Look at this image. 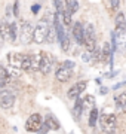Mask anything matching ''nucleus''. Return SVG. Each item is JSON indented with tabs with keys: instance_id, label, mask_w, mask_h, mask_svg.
I'll use <instances>...</instances> for the list:
<instances>
[{
	"instance_id": "obj_1",
	"label": "nucleus",
	"mask_w": 126,
	"mask_h": 134,
	"mask_svg": "<svg viewBox=\"0 0 126 134\" xmlns=\"http://www.w3.org/2000/svg\"><path fill=\"white\" fill-rule=\"evenodd\" d=\"M8 61L10 67L18 69V70H31V55L25 54H9Z\"/></svg>"
},
{
	"instance_id": "obj_2",
	"label": "nucleus",
	"mask_w": 126,
	"mask_h": 134,
	"mask_svg": "<svg viewBox=\"0 0 126 134\" xmlns=\"http://www.w3.org/2000/svg\"><path fill=\"white\" fill-rule=\"evenodd\" d=\"M49 30H51V25L46 23V19H40L39 24L36 25V29H34V42L45 43L48 40Z\"/></svg>"
},
{
	"instance_id": "obj_3",
	"label": "nucleus",
	"mask_w": 126,
	"mask_h": 134,
	"mask_svg": "<svg viewBox=\"0 0 126 134\" xmlns=\"http://www.w3.org/2000/svg\"><path fill=\"white\" fill-rule=\"evenodd\" d=\"M85 46H86V49L91 51V52H93V51L98 48L92 24H85Z\"/></svg>"
},
{
	"instance_id": "obj_4",
	"label": "nucleus",
	"mask_w": 126,
	"mask_h": 134,
	"mask_svg": "<svg viewBox=\"0 0 126 134\" xmlns=\"http://www.w3.org/2000/svg\"><path fill=\"white\" fill-rule=\"evenodd\" d=\"M20 40H21V43H24V45H28V43L34 42V27L30 24V23H25V24L21 25Z\"/></svg>"
},
{
	"instance_id": "obj_5",
	"label": "nucleus",
	"mask_w": 126,
	"mask_h": 134,
	"mask_svg": "<svg viewBox=\"0 0 126 134\" xmlns=\"http://www.w3.org/2000/svg\"><path fill=\"white\" fill-rule=\"evenodd\" d=\"M42 127H43V124H42V116L39 113H33L27 119V122H25V130L28 133H39Z\"/></svg>"
},
{
	"instance_id": "obj_6",
	"label": "nucleus",
	"mask_w": 126,
	"mask_h": 134,
	"mask_svg": "<svg viewBox=\"0 0 126 134\" xmlns=\"http://www.w3.org/2000/svg\"><path fill=\"white\" fill-rule=\"evenodd\" d=\"M116 124H117V119H116V115H114V113H108V115H104L101 118V127H102V130L107 131L108 134L114 133Z\"/></svg>"
},
{
	"instance_id": "obj_7",
	"label": "nucleus",
	"mask_w": 126,
	"mask_h": 134,
	"mask_svg": "<svg viewBox=\"0 0 126 134\" xmlns=\"http://www.w3.org/2000/svg\"><path fill=\"white\" fill-rule=\"evenodd\" d=\"M15 103V94L8 90H2L0 92V106L3 109H10Z\"/></svg>"
},
{
	"instance_id": "obj_8",
	"label": "nucleus",
	"mask_w": 126,
	"mask_h": 134,
	"mask_svg": "<svg viewBox=\"0 0 126 134\" xmlns=\"http://www.w3.org/2000/svg\"><path fill=\"white\" fill-rule=\"evenodd\" d=\"M42 54V66H40V72H42V75H48V73H51V70H52L53 67V57L52 54H48V52H40Z\"/></svg>"
},
{
	"instance_id": "obj_9",
	"label": "nucleus",
	"mask_w": 126,
	"mask_h": 134,
	"mask_svg": "<svg viewBox=\"0 0 126 134\" xmlns=\"http://www.w3.org/2000/svg\"><path fill=\"white\" fill-rule=\"evenodd\" d=\"M86 81H80V82H77L76 85H73L70 90H68V97L70 98H76L77 100L79 98V96L82 94V91H85L86 90Z\"/></svg>"
},
{
	"instance_id": "obj_10",
	"label": "nucleus",
	"mask_w": 126,
	"mask_h": 134,
	"mask_svg": "<svg viewBox=\"0 0 126 134\" xmlns=\"http://www.w3.org/2000/svg\"><path fill=\"white\" fill-rule=\"evenodd\" d=\"M73 36L77 40L79 45H85V27L82 23H74L73 24Z\"/></svg>"
},
{
	"instance_id": "obj_11",
	"label": "nucleus",
	"mask_w": 126,
	"mask_h": 134,
	"mask_svg": "<svg viewBox=\"0 0 126 134\" xmlns=\"http://www.w3.org/2000/svg\"><path fill=\"white\" fill-rule=\"evenodd\" d=\"M71 72H73V69H67V67L58 66L56 72H55V77H56L59 82H67L68 79L71 77Z\"/></svg>"
},
{
	"instance_id": "obj_12",
	"label": "nucleus",
	"mask_w": 126,
	"mask_h": 134,
	"mask_svg": "<svg viewBox=\"0 0 126 134\" xmlns=\"http://www.w3.org/2000/svg\"><path fill=\"white\" fill-rule=\"evenodd\" d=\"M83 109H85L83 100H82V98H77L76 103H74V109H73V115H74V119H76V121L80 119V115L83 113Z\"/></svg>"
},
{
	"instance_id": "obj_13",
	"label": "nucleus",
	"mask_w": 126,
	"mask_h": 134,
	"mask_svg": "<svg viewBox=\"0 0 126 134\" xmlns=\"http://www.w3.org/2000/svg\"><path fill=\"white\" fill-rule=\"evenodd\" d=\"M116 31L117 33H120V31H126V19H125V15L119 14L116 18Z\"/></svg>"
},
{
	"instance_id": "obj_14",
	"label": "nucleus",
	"mask_w": 126,
	"mask_h": 134,
	"mask_svg": "<svg viewBox=\"0 0 126 134\" xmlns=\"http://www.w3.org/2000/svg\"><path fill=\"white\" fill-rule=\"evenodd\" d=\"M9 82V73H8V69L3 66H0V86L2 90H5V85Z\"/></svg>"
},
{
	"instance_id": "obj_15",
	"label": "nucleus",
	"mask_w": 126,
	"mask_h": 134,
	"mask_svg": "<svg viewBox=\"0 0 126 134\" xmlns=\"http://www.w3.org/2000/svg\"><path fill=\"white\" fill-rule=\"evenodd\" d=\"M0 33H2V39H3V40L9 42V39H10V24L3 23V24H2V29H0Z\"/></svg>"
},
{
	"instance_id": "obj_16",
	"label": "nucleus",
	"mask_w": 126,
	"mask_h": 134,
	"mask_svg": "<svg viewBox=\"0 0 126 134\" xmlns=\"http://www.w3.org/2000/svg\"><path fill=\"white\" fill-rule=\"evenodd\" d=\"M111 52H113V48L111 45L108 42L104 43V46H102V60L107 61V60H111Z\"/></svg>"
},
{
	"instance_id": "obj_17",
	"label": "nucleus",
	"mask_w": 126,
	"mask_h": 134,
	"mask_svg": "<svg viewBox=\"0 0 126 134\" xmlns=\"http://www.w3.org/2000/svg\"><path fill=\"white\" fill-rule=\"evenodd\" d=\"M65 9H67L71 15L76 14V12H77V9H79L77 0H65Z\"/></svg>"
},
{
	"instance_id": "obj_18",
	"label": "nucleus",
	"mask_w": 126,
	"mask_h": 134,
	"mask_svg": "<svg viewBox=\"0 0 126 134\" xmlns=\"http://www.w3.org/2000/svg\"><path fill=\"white\" fill-rule=\"evenodd\" d=\"M46 125H48L51 130H59V122L55 119L53 115H46Z\"/></svg>"
},
{
	"instance_id": "obj_19",
	"label": "nucleus",
	"mask_w": 126,
	"mask_h": 134,
	"mask_svg": "<svg viewBox=\"0 0 126 134\" xmlns=\"http://www.w3.org/2000/svg\"><path fill=\"white\" fill-rule=\"evenodd\" d=\"M42 66V54L39 55H31V70H39Z\"/></svg>"
},
{
	"instance_id": "obj_20",
	"label": "nucleus",
	"mask_w": 126,
	"mask_h": 134,
	"mask_svg": "<svg viewBox=\"0 0 126 134\" xmlns=\"http://www.w3.org/2000/svg\"><path fill=\"white\" fill-rule=\"evenodd\" d=\"M97 119H98V109L93 107V109L91 110V115H89V127H95Z\"/></svg>"
},
{
	"instance_id": "obj_21",
	"label": "nucleus",
	"mask_w": 126,
	"mask_h": 134,
	"mask_svg": "<svg viewBox=\"0 0 126 134\" xmlns=\"http://www.w3.org/2000/svg\"><path fill=\"white\" fill-rule=\"evenodd\" d=\"M83 104H85V107H92V109H93V104H95V97L91 96V94L85 96V97H83Z\"/></svg>"
},
{
	"instance_id": "obj_22",
	"label": "nucleus",
	"mask_w": 126,
	"mask_h": 134,
	"mask_svg": "<svg viewBox=\"0 0 126 134\" xmlns=\"http://www.w3.org/2000/svg\"><path fill=\"white\" fill-rule=\"evenodd\" d=\"M116 103H117V107L120 106V107L126 109V91L122 92L120 96H116Z\"/></svg>"
},
{
	"instance_id": "obj_23",
	"label": "nucleus",
	"mask_w": 126,
	"mask_h": 134,
	"mask_svg": "<svg viewBox=\"0 0 126 134\" xmlns=\"http://www.w3.org/2000/svg\"><path fill=\"white\" fill-rule=\"evenodd\" d=\"M61 19L64 21L65 25H71V14H70L67 9H64L62 12H61Z\"/></svg>"
},
{
	"instance_id": "obj_24",
	"label": "nucleus",
	"mask_w": 126,
	"mask_h": 134,
	"mask_svg": "<svg viewBox=\"0 0 126 134\" xmlns=\"http://www.w3.org/2000/svg\"><path fill=\"white\" fill-rule=\"evenodd\" d=\"M16 33H18V30H16V24H15V23H10V39H9V42H15V39H16Z\"/></svg>"
},
{
	"instance_id": "obj_25",
	"label": "nucleus",
	"mask_w": 126,
	"mask_h": 134,
	"mask_svg": "<svg viewBox=\"0 0 126 134\" xmlns=\"http://www.w3.org/2000/svg\"><path fill=\"white\" fill-rule=\"evenodd\" d=\"M59 66H61V67H67V69H73V67H74V61H70V60H67V61L59 63Z\"/></svg>"
},
{
	"instance_id": "obj_26",
	"label": "nucleus",
	"mask_w": 126,
	"mask_h": 134,
	"mask_svg": "<svg viewBox=\"0 0 126 134\" xmlns=\"http://www.w3.org/2000/svg\"><path fill=\"white\" fill-rule=\"evenodd\" d=\"M110 3H111V8H113V9L119 10V8H120V0H110Z\"/></svg>"
},
{
	"instance_id": "obj_27",
	"label": "nucleus",
	"mask_w": 126,
	"mask_h": 134,
	"mask_svg": "<svg viewBox=\"0 0 126 134\" xmlns=\"http://www.w3.org/2000/svg\"><path fill=\"white\" fill-rule=\"evenodd\" d=\"M53 3H55V8H56V10H58V14H61L64 10V8L61 6V0H53Z\"/></svg>"
},
{
	"instance_id": "obj_28",
	"label": "nucleus",
	"mask_w": 126,
	"mask_h": 134,
	"mask_svg": "<svg viewBox=\"0 0 126 134\" xmlns=\"http://www.w3.org/2000/svg\"><path fill=\"white\" fill-rule=\"evenodd\" d=\"M14 15H15V16H18V15H20V3H18V2H15V3H14Z\"/></svg>"
},
{
	"instance_id": "obj_29",
	"label": "nucleus",
	"mask_w": 126,
	"mask_h": 134,
	"mask_svg": "<svg viewBox=\"0 0 126 134\" xmlns=\"http://www.w3.org/2000/svg\"><path fill=\"white\" fill-rule=\"evenodd\" d=\"M39 10H40V5H33L31 6V12H33V14H39Z\"/></svg>"
},
{
	"instance_id": "obj_30",
	"label": "nucleus",
	"mask_w": 126,
	"mask_h": 134,
	"mask_svg": "<svg viewBox=\"0 0 126 134\" xmlns=\"http://www.w3.org/2000/svg\"><path fill=\"white\" fill-rule=\"evenodd\" d=\"M125 85H126V81L119 82V83H116V85L113 86V90H119V88H122V86H125Z\"/></svg>"
},
{
	"instance_id": "obj_31",
	"label": "nucleus",
	"mask_w": 126,
	"mask_h": 134,
	"mask_svg": "<svg viewBox=\"0 0 126 134\" xmlns=\"http://www.w3.org/2000/svg\"><path fill=\"white\" fill-rule=\"evenodd\" d=\"M99 92H101L102 96H105L107 92H108V88H105V86H101V90H99Z\"/></svg>"
}]
</instances>
